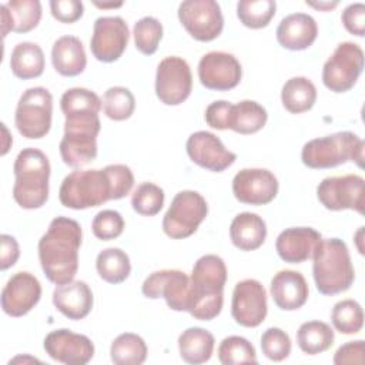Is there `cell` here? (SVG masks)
Returning a JSON list of instances; mask_svg holds the SVG:
<instances>
[{"label": "cell", "instance_id": "13", "mask_svg": "<svg viewBox=\"0 0 365 365\" xmlns=\"http://www.w3.org/2000/svg\"><path fill=\"white\" fill-rule=\"evenodd\" d=\"M178 19L187 33L198 41L217 38L224 27L221 7L214 0H185L180 3Z\"/></svg>", "mask_w": 365, "mask_h": 365}, {"label": "cell", "instance_id": "39", "mask_svg": "<svg viewBox=\"0 0 365 365\" xmlns=\"http://www.w3.org/2000/svg\"><path fill=\"white\" fill-rule=\"evenodd\" d=\"M218 359L224 365L258 362L254 345L247 338L238 335H230L220 342Z\"/></svg>", "mask_w": 365, "mask_h": 365}, {"label": "cell", "instance_id": "26", "mask_svg": "<svg viewBox=\"0 0 365 365\" xmlns=\"http://www.w3.org/2000/svg\"><path fill=\"white\" fill-rule=\"evenodd\" d=\"M51 63L54 70L64 77L81 74L87 66V56L81 40L76 36L58 37L51 48Z\"/></svg>", "mask_w": 365, "mask_h": 365}, {"label": "cell", "instance_id": "41", "mask_svg": "<svg viewBox=\"0 0 365 365\" xmlns=\"http://www.w3.org/2000/svg\"><path fill=\"white\" fill-rule=\"evenodd\" d=\"M133 36L135 48L145 56H151L157 51L163 38V24L158 19L145 16L134 24Z\"/></svg>", "mask_w": 365, "mask_h": 365}, {"label": "cell", "instance_id": "12", "mask_svg": "<svg viewBox=\"0 0 365 365\" xmlns=\"http://www.w3.org/2000/svg\"><path fill=\"white\" fill-rule=\"evenodd\" d=\"M192 90V74L188 63L178 56H168L157 66L155 94L165 106H178Z\"/></svg>", "mask_w": 365, "mask_h": 365}, {"label": "cell", "instance_id": "17", "mask_svg": "<svg viewBox=\"0 0 365 365\" xmlns=\"http://www.w3.org/2000/svg\"><path fill=\"white\" fill-rule=\"evenodd\" d=\"M241 76V64L231 53L210 51L198 63L200 83L208 90H231L240 84Z\"/></svg>", "mask_w": 365, "mask_h": 365}, {"label": "cell", "instance_id": "45", "mask_svg": "<svg viewBox=\"0 0 365 365\" xmlns=\"http://www.w3.org/2000/svg\"><path fill=\"white\" fill-rule=\"evenodd\" d=\"M111 182V200H120L130 194L134 185V175L125 164H110L104 167Z\"/></svg>", "mask_w": 365, "mask_h": 365}, {"label": "cell", "instance_id": "24", "mask_svg": "<svg viewBox=\"0 0 365 365\" xmlns=\"http://www.w3.org/2000/svg\"><path fill=\"white\" fill-rule=\"evenodd\" d=\"M275 34L279 46L287 50L298 51L312 46L318 36V26L312 16L307 13H292L279 21Z\"/></svg>", "mask_w": 365, "mask_h": 365}, {"label": "cell", "instance_id": "46", "mask_svg": "<svg viewBox=\"0 0 365 365\" xmlns=\"http://www.w3.org/2000/svg\"><path fill=\"white\" fill-rule=\"evenodd\" d=\"M232 106V103L225 100L212 101L205 108V123L215 130H228L231 124Z\"/></svg>", "mask_w": 365, "mask_h": 365}, {"label": "cell", "instance_id": "29", "mask_svg": "<svg viewBox=\"0 0 365 365\" xmlns=\"http://www.w3.org/2000/svg\"><path fill=\"white\" fill-rule=\"evenodd\" d=\"M10 68L21 80L40 77L44 71V53L41 47L31 41L16 44L10 56Z\"/></svg>", "mask_w": 365, "mask_h": 365}, {"label": "cell", "instance_id": "15", "mask_svg": "<svg viewBox=\"0 0 365 365\" xmlns=\"http://www.w3.org/2000/svg\"><path fill=\"white\" fill-rule=\"evenodd\" d=\"M267 312V291L259 281L247 278L235 284L231 299V315L238 325L255 328L264 322Z\"/></svg>", "mask_w": 365, "mask_h": 365}, {"label": "cell", "instance_id": "4", "mask_svg": "<svg viewBox=\"0 0 365 365\" xmlns=\"http://www.w3.org/2000/svg\"><path fill=\"white\" fill-rule=\"evenodd\" d=\"M50 171V161L41 150L27 147L17 154L13 164V198L21 208L36 210L47 202Z\"/></svg>", "mask_w": 365, "mask_h": 365}, {"label": "cell", "instance_id": "9", "mask_svg": "<svg viewBox=\"0 0 365 365\" xmlns=\"http://www.w3.org/2000/svg\"><path fill=\"white\" fill-rule=\"evenodd\" d=\"M53 97L44 87L27 88L19 98L14 124L19 133L30 140L44 137L51 127Z\"/></svg>", "mask_w": 365, "mask_h": 365}, {"label": "cell", "instance_id": "47", "mask_svg": "<svg viewBox=\"0 0 365 365\" xmlns=\"http://www.w3.org/2000/svg\"><path fill=\"white\" fill-rule=\"evenodd\" d=\"M51 16L60 23H74L81 19L84 13V6L78 0H51L50 1Z\"/></svg>", "mask_w": 365, "mask_h": 365}, {"label": "cell", "instance_id": "32", "mask_svg": "<svg viewBox=\"0 0 365 365\" xmlns=\"http://www.w3.org/2000/svg\"><path fill=\"white\" fill-rule=\"evenodd\" d=\"M267 120V110L259 103L242 100L232 106L230 130L238 134H254L265 125Z\"/></svg>", "mask_w": 365, "mask_h": 365}, {"label": "cell", "instance_id": "5", "mask_svg": "<svg viewBox=\"0 0 365 365\" xmlns=\"http://www.w3.org/2000/svg\"><path fill=\"white\" fill-rule=\"evenodd\" d=\"M364 140L352 131H339L309 140L301 150V160L308 168H332L348 161L364 165Z\"/></svg>", "mask_w": 365, "mask_h": 365}, {"label": "cell", "instance_id": "50", "mask_svg": "<svg viewBox=\"0 0 365 365\" xmlns=\"http://www.w3.org/2000/svg\"><path fill=\"white\" fill-rule=\"evenodd\" d=\"M0 269L6 271L17 262L20 257V247L17 240L9 234L0 235Z\"/></svg>", "mask_w": 365, "mask_h": 365}, {"label": "cell", "instance_id": "30", "mask_svg": "<svg viewBox=\"0 0 365 365\" xmlns=\"http://www.w3.org/2000/svg\"><path fill=\"white\" fill-rule=\"evenodd\" d=\"M281 101L285 110L292 114L305 113L317 101V88L307 77H292L282 86Z\"/></svg>", "mask_w": 365, "mask_h": 365}, {"label": "cell", "instance_id": "7", "mask_svg": "<svg viewBox=\"0 0 365 365\" xmlns=\"http://www.w3.org/2000/svg\"><path fill=\"white\" fill-rule=\"evenodd\" d=\"M101 123L98 115H74L66 118L64 135L58 150L64 164L80 168L97 157V135Z\"/></svg>", "mask_w": 365, "mask_h": 365}, {"label": "cell", "instance_id": "37", "mask_svg": "<svg viewBox=\"0 0 365 365\" xmlns=\"http://www.w3.org/2000/svg\"><path fill=\"white\" fill-rule=\"evenodd\" d=\"M334 328L345 335L358 334L364 327V311L355 299L338 301L331 312Z\"/></svg>", "mask_w": 365, "mask_h": 365}, {"label": "cell", "instance_id": "48", "mask_svg": "<svg viewBox=\"0 0 365 365\" xmlns=\"http://www.w3.org/2000/svg\"><path fill=\"white\" fill-rule=\"evenodd\" d=\"M341 20L344 27L351 34L362 37L365 33V4L364 3L348 4L341 14Z\"/></svg>", "mask_w": 365, "mask_h": 365}, {"label": "cell", "instance_id": "35", "mask_svg": "<svg viewBox=\"0 0 365 365\" xmlns=\"http://www.w3.org/2000/svg\"><path fill=\"white\" fill-rule=\"evenodd\" d=\"M60 107L66 118L74 115H98L103 101L88 88L73 87L63 93Z\"/></svg>", "mask_w": 365, "mask_h": 365}, {"label": "cell", "instance_id": "14", "mask_svg": "<svg viewBox=\"0 0 365 365\" xmlns=\"http://www.w3.org/2000/svg\"><path fill=\"white\" fill-rule=\"evenodd\" d=\"M143 295L151 299L164 298L168 308L187 311L190 308V277L180 269L151 272L141 285Z\"/></svg>", "mask_w": 365, "mask_h": 365}, {"label": "cell", "instance_id": "22", "mask_svg": "<svg viewBox=\"0 0 365 365\" xmlns=\"http://www.w3.org/2000/svg\"><path fill=\"white\" fill-rule=\"evenodd\" d=\"M322 240L321 234L311 227H291L279 232L275 241L278 257L288 264H301L309 258Z\"/></svg>", "mask_w": 365, "mask_h": 365}, {"label": "cell", "instance_id": "3", "mask_svg": "<svg viewBox=\"0 0 365 365\" xmlns=\"http://www.w3.org/2000/svg\"><path fill=\"white\" fill-rule=\"evenodd\" d=\"M312 277L319 294L336 295L354 284L355 269L342 240H321L312 254Z\"/></svg>", "mask_w": 365, "mask_h": 365}, {"label": "cell", "instance_id": "31", "mask_svg": "<svg viewBox=\"0 0 365 365\" xmlns=\"http://www.w3.org/2000/svg\"><path fill=\"white\" fill-rule=\"evenodd\" d=\"M334 339V329L322 321H307L297 331V344L307 355L325 352L332 346Z\"/></svg>", "mask_w": 365, "mask_h": 365}, {"label": "cell", "instance_id": "16", "mask_svg": "<svg viewBox=\"0 0 365 365\" xmlns=\"http://www.w3.org/2000/svg\"><path fill=\"white\" fill-rule=\"evenodd\" d=\"M128 38V26L123 17L103 16L94 21L90 50L98 61L113 63L123 56Z\"/></svg>", "mask_w": 365, "mask_h": 365}, {"label": "cell", "instance_id": "38", "mask_svg": "<svg viewBox=\"0 0 365 365\" xmlns=\"http://www.w3.org/2000/svg\"><path fill=\"white\" fill-rule=\"evenodd\" d=\"M275 10L274 0H241L237 3V16L248 29L267 27L275 16Z\"/></svg>", "mask_w": 365, "mask_h": 365}, {"label": "cell", "instance_id": "34", "mask_svg": "<svg viewBox=\"0 0 365 365\" xmlns=\"http://www.w3.org/2000/svg\"><path fill=\"white\" fill-rule=\"evenodd\" d=\"M144 339L133 332L120 334L110 346V358L115 365H140L147 359Z\"/></svg>", "mask_w": 365, "mask_h": 365}, {"label": "cell", "instance_id": "55", "mask_svg": "<svg viewBox=\"0 0 365 365\" xmlns=\"http://www.w3.org/2000/svg\"><path fill=\"white\" fill-rule=\"evenodd\" d=\"M362 232H364V227H361V228L358 230L356 235H355V238H356V242H358V250H359V252H361V254H364V250L359 247V242H361V235H362Z\"/></svg>", "mask_w": 365, "mask_h": 365}, {"label": "cell", "instance_id": "10", "mask_svg": "<svg viewBox=\"0 0 365 365\" xmlns=\"http://www.w3.org/2000/svg\"><path fill=\"white\" fill-rule=\"evenodd\" d=\"M364 70V51L354 41H342L322 67V83L334 93L351 90Z\"/></svg>", "mask_w": 365, "mask_h": 365}, {"label": "cell", "instance_id": "19", "mask_svg": "<svg viewBox=\"0 0 365 365\" xmlns=\"http://www.w3.org/2000/svg\"><path fill=\"white\" fill-rule=\"evenodd\" d=\"M185 150L194 164L212 173L227 170L237 160V154L225 148L222 141L210 131L192 133L185 143Z\"/></svg>", "mask_w": 365, "mask_h": 365}, {"label": "cell", "instance_id": "27", "mask_svg": "<svg viewBox=\"0 0 365 365\" xmlns=\"http://www.w3.org/2000/svg\"><path fill=\"white\" fill-rule=\"evenodd\" d=\"M230 238L238 250L254 251L267 238V224L255 212H241L231 221Z\"/></svg>", "mask_w": 365, "mask_h": 365}, {"label": "cell", "instance_id": "21", "mask_svg": "<svg viewBox=\"0 0 365 365\" xmlns=\"http://www.w3.org/2000/svg\"><path fill=\"white\" fill-rule=\"evenodd\" d=\"M41 298L40 281L27 271H19L9 278L1 291V308L14 318L29 314Z\"/></svg>", "mask_w": 365, "mask_h": 365}, {"label": "cell", "instance_id": "33", "mask_svg": "<svg viewBox=\"0 0 365 365\" xmlns=\"http://www.w3.org/2000/svg\"><path fill=\"white\" fill-rule=\"evenodd\" d=\"M96 268L101 279L115 285L128 278L131 272V262L123 250L111 247L98 252L96 258Z\"/></svg>", "mask_w": 365, "mask_h": 365}, {"label": "cell", "instance_id": "23", "mask_svg": "<svg viewBox=\"0 0 365 365\" xmlns=\"http://www.w3.org/2000/svg\"><path fill=\"white\" fill-rule=\"evenodd\" d=\"M269 292L279 309L295 311L307 302L309 288L301 272L294 269H282L272 277Z\"/></svg>", "mask_w": 365, "mask_h": 365}, {"label": "cell", "instance_id": "1", "mask_svg": "<svg viewBox=\"0 0 365 365\" xmlns=\"http://www.w3.org/2000/svg\"><path fill=\"white\" fill-rule=\"evenodd\" d=\"M81 237V227L76 220L68 217L51 220L37 247L41 269L50 282L61 285L74 279Z\"/></svg>", "mask_w": 365, "mask_h": 365}, {"label": "cell", "instance_id": "2", "mask_svg": "<svg viewBox=\"0 0 365 365\" xmlns=\"http://www.w3.org/2000/svg\"><path fill=\"white\" fill-rule=\"evenodd\" d=\"M227 267L221 257L207 254L200 257L190 277L191 317L200 321H211L220 315L224 304V285Z\"/></svg>", "mask_w": 365, "mask_h": 365}, {"label": "cell", "instance_id": "20", "mask_svg": "<svg viewBox=\"0 0 365 365\" xmlns=\"http://www.w3.org/2000/svg\"><path fill=\"white\" fill-rule=\"evenodd\" d=\"M232 192L240 202L264 205L277 197L278 180L265 168H242L232 178Z\"/></svg>", "mask_w": 365, "mask_h": 365}, {"label": "cell", "instance_id": "36", "mask_svg": "<svg viewBox=\"0 0 365 365\" xmlns=\"http://www.w3.org/2000/svg\"><path fill=\"white\" fill-rule=\"evenodd\" d=\"M16 33H29L37 27L41 19V3L38 0H10L4 3Z\"/></svg>", "mask_w": 365, "mask_h": 365}, {"label": "cell", "instance_id": "53", "mask_svg": "<svg viewBox=\"0 0 365 365\" xmlns=\"http://www.w3.org/2000/svg\"><path fill=\"white\" fill-rule=\"evenodd\" d=\"M94 4L97 7H101V9H108V7L114 9V7H121L123 6V3H98V1H96Z\"/></svg>", "mask_w": 365, "mask_h": 365}, {"label": "cell", "instance_id": "49", "mask_svg": "<svg viewBox=\"0 0 365 365\" xmlns=\"http://www.w3.org/2000/svg\"><path fill=\"white\" fill-rule=\"evenodd\" d=\"M364 354H365V342L362 339L349 341V342L341 345L336 349L332 362L336 364V365L362 364L364 362Z\"/></svg>", "mask_w": 365, "mask_h": 365}, {"label": "cell", "instance_id": "54", "mask_svg": "<svg viewBox=\"0 0 365 365\" xmlns=\"http://www.w3.org/2000/svg\"><path fill=\"white\" fill-rule=\"evenodd\" d=\"M19 361H23V362H26V361H33V362H40V361H37L36 358H30V356H26V358H23V356H16L14 359H11L9 364H11V362H19Z\"/></svg>", "mask_w": 365, "mask_h": 365}, {"label": "cell", "instance_id": "25", "mask_svg": "<svg viewBox=\"0 0 365 365\" xmlns=\"http://www.w3.org/2000/svg\"><path fill=\"white\" fill-rule=\"evenodd\" d=\"M93 292L84 281H70L57 285L53 291V304L66 318L78 321L86 318L93 308Z\"/></svg>", "mask_w": 365, "mask_h": 365}, {"label": "cell", "instance_id": "42", "mask_svg": "<svg viewBox=\"0 0 365 365\" xmlns=\"http://www.w3.org/2000/svg\"><path fill=\"white\" fill-rule=\"evenodd\" d=\"M131 205L137 214L153 217L164 205V191L154 182H141L131 195Z\"/></svg>", "mask_w": 365, "mask_h": 365}, {"label": "cell", "instance_id": "44", "mask_svg": "<svg viewBox=\"0 0 365 365\" xmlns=\"http://www.w3.org/2000/svg\"><path fill=\"white\" fill-rule=\"evenodd\" d=\"M94 237L103 241H110L120 237L124 231V220L118 211L103 210L96 214L91 222Z\"/></svg>", "mask_w": 365, "mask_h": 365}, {"label": "cell", "instance_id": "51", "mask_svg": "<svg viewBox=\"0 0 365 365\" xmlns=\"http://www.w3.org/2000/svg\"><path fill=\"white\" fill-rule=\"evenodd\" d=\"M0 10H1V34H3V37H6L9 31H13L11 19H10L9 11H7V7H6L4 4H1Z\"/></svg>", "mask_w": 365, "mask_h": 365}, {"label": "cell", "instance_id": "40", "mask_svg": "<svg viewBox=\"0 0 365 365\" xmlns=\"http://www.w3.org/2000/svg\"><path fill=\"white\" fill-rule=\"evenodd\" d=\"M134 108L135 98L127 87L114 86L106 90L103 96V110L108 118L114 121L127 120L133 115Z\"/></svg>", "mask_w": 365, "mask_h": 365}, {"label": "cell", "instance_id": "11", "mask_svg": "<svg viewBox=\"0 0 365 365\" xmlns=\"http://www.w3.org/2000/svg\"><path fill=\"white\" fill-rule=\"evenodd\" d=\"M317 197L327 210H354L364 214L365 180L358 174L327 177L318 184Z\"/></svg>", "mask_w": 365, "mask_h": 365}, {"label": "cell", "instance_id": "43", "mask_svg": "<svg viewBox=\"0 0 365 365\" xmlns=\"http://www.w3.org/2000/svg\"><path fill=\"white\" fill-rule=\"evenodd\" d=\"M261 349L269 361H284L291 354V338L281 328L271 327L261 335Z\"/></svg>", "mask_w": 365, "mask_h": 365}, {"label": "cell", "instance_id": "18", "mask_svg": "<svg viewBox=\"0 0 365 365\" xmlns=\"http://www.w3.org/2000/svg\"><path fill=\"white\" fill-rule=\"evenodd\" d=\"M43 346L51 359L66 365H84L94 356L91 339L66 328L48 332Z\"/></svg>", "mask_w": 365, "mask_h": 365}, {"label": "cell", "instance_id": "52", "mask_svg": "<svg viewBox=\"0 0 365 365\" xmlns=\"http://www.w3.org/2000/svg\"><path fill=\"white\" fill-rule=\"evenodd\" d=\"M307 4L311 6V7H314V9L327 11V10H331V9L336 7V6H338V1H319V3H317V1H308V0H307Z\"/></svg>", "mask_w": 365, "mask_h": 365}, {"label": "cell", "instance_id": "28", "mask_svg": "<svg viewBox=\"0 0 365 365\" xmlns=\"http://www.w3.org/2000/svg\"><path fill=\"white\" fill-rule=\"evenodd\" d=\"M214 335L200 327H191L178 336V349L182 361L187 364H204L210 361L214 352Z\"/></svg>", "mask_w": 365, "mask_h": 365}, {"label": "cell", "instance_id": "8", "mask_svg": "<svg viewBox=\"0 0 365 365\" xmlns=\"http://www.w3.org/2000/svg\"><path fill=\"white\" fill-rule=\"evenodd\" d=\"M207 214L208 205L200 192L180 191L174 195L163 218V231L173 240L188 238L198 230Z\"/></svg>", "mask_w": 365, "mask_h": 365}, {"label": "cell", "instance_id": "6", "mask_svg": "<svg viewBox=\"0 0 365 365\" xmlns=\"http://www.w3.org/2000/svg\"><path fill=\"white\" fill-rule=\"evenodd\" d=\"M60 202L71 210L98 207L111 200V182L104 168L74 170L64 177L58 190Z\"/></svg>", "mask_w": 365, "mask_h": 365}]
</instances>
